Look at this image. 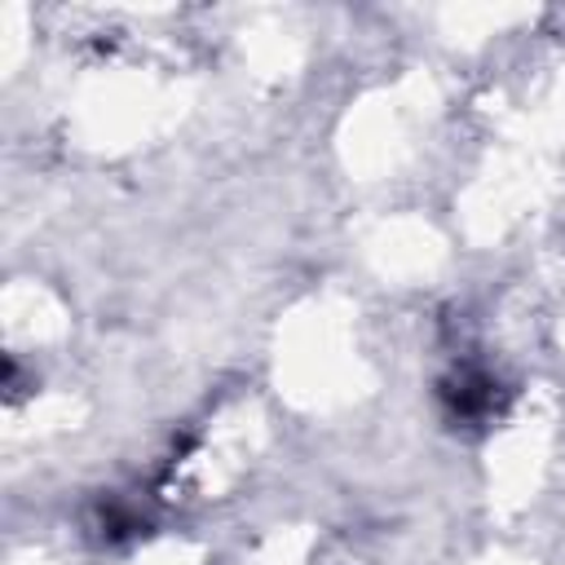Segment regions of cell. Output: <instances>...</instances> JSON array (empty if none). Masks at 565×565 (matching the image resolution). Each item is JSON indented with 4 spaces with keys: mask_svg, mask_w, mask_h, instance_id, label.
I'll return each instance as SVG.
<instances>
[{
    "mask_svg": "<svg viewBox=\"0 0 565 565\" xmlns=\"http://www.w3.org/2000/svg\"><path fill=\"white\" fill-rule=\"evenodd\" d=\"M446 397L455 402V411L459 415H486L490 406H494V393H490V380H481V375H459V384H446Z\"/></svg>",
    "mask_w": 565,
    "mask_h": 565,
    "instance_id": "cell-1",
    "label": "cell"
}]
</instances>
